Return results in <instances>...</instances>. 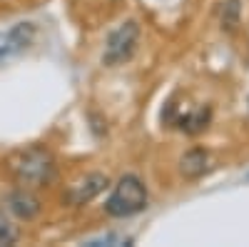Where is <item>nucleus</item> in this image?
Segmentation results:
<instances>
[{"label":"nucleus","instance_id":"1","mask_svg":"<svg viewBox=\"0 0 249 247\" xmlns=\"http://www.w3.org/2000/svg\"><path fill=\"white\" fill-rule=\"evenodd\" d=\"M10 172L25 188H45L57 177V162L53 152L43 145H30L13 152Z\"/></svg>","mask_w":249,"mask_h":247},{"label":"nucleus","instance_id":"2","mask_svg":"<svg viewBox=\"0 0 249 247\" xmlns=\"http://www.w3.org/2000/svg\"><path fill=\"white\" fill-rule=\"evenodd\" d=\"M147 210V188L137 175H122L115 185L112 195L105 202V212L110 217L124 220V217H135L140 212Z\"/></svg>","mask_w":249,"mask_h":247},{"label":"nucleus","instance_id":"3","mask_svg":"<svg viewBox=\"0 0 249 247\" xmlns=\"http://www.w3.org/2000/svg\"><path fill=\"white\" fill-rule=\"evenodd\" d=\"M140 43V23L137 20H124L115 30H110L105 40V50H102V65L117 68L130 63Z\"/></svg>","mask_w":249,"mask_h":247},{"label":"nucleus","instance_id":"4","mask_svg":"<svg viewBox=\"0 0 249 247\" xmlns=\"http://www.w3.org/2000/svg\"><path fill=\"white\" fill-rule=\"evenodd\" d=\"M37 35V28L30 20H20L10 30L0 33V65H8L10 60H15L18 55H23Z\"/></svg>","mask_w":249,"mask_h":247},{"label":"nucleus","instance_id":"5","mask_svg":"<svg viewBox=\"0 0 249 247\" xmlns=\"http://www.w3.org/2000/svg\"><path fill=\"white\" fill-rule=\"evenodd\" d=\"M110 185L107 175H102V172H90L85 177H80L77 182H72L65 197H62V202L70 205V208H82V205H88L92 202L100 192H105V188Z\"/></svg>","mask_w":249,"mask_h":247},{"label":"nucleus","instance_id":"6","mask_svg":"<svg viewBox=\"0 0 249 247\" xmlns=\"http://www.w3.org/2000/svg\"><path fill=\"white\" fill-rule=\"evenodd\" d=\"M5 205H8V210L18 217V220H25V222H30V220H35L37 215H40V210H43V205H40V200L30 192V190H15V192H10L8 195V200H5Z\"/></svg>","mask_w":249,"mask_h":247},{"label":"nucleus","instance_id":"7","mask_svg":"<svg viewBox=\"0 0 249 247\" xmlns=\"http://www.w3.org/2000/svg\"><path fill=\"white\" fill-rule=\"evenodd\" d=\"M179 170L187 180H197L210 170V152L204 148H192L179 157Z\"/></svg>","mask_w":249,"mask_h":247},{"label":"nucleus","instance_id":"8","mask_svg":"<svg viewBox=\"0 0 249 247\" xmlns=\"http://www.w3.org/2000/svg\"><path fill=\"white\" fill-rule=\"evenodd\" d=\"M210 117H212L210 108H197V110H190L187 115L177 117V125H179V130H184L187 135H197V133H202V130L207 128Z\"/></svg>","mask_w":249,"mask_h":247},{"label":"nucleus","instance_id":"9","mask_svg":"<svg viewBox=\"0 0 249 247\" xmlns=\"http://www.w3.org/2000/svg\"><path fill=\"white\" fill-rule=\"evenodd\" d=\"M85 247H127L132 245V237L122 235V232H107V235H100V237H92V240H85L82 242Z\"/></svg>","mask_w":249,"mask_h":247},{"label":"nucleus","instance_id":"10","mask_svg":"<svg viewBox=\"0 0 249 247\" xmlns=\"http://www.w3.org/2000/svg\"><path fill=\"white\" fill-rule=\"evenodd\" d=\"M18 228H15V225L3 215V212H0V247H8V245H15L18 242Z\"/></svg>","mask_w":249,"mask_h":247},{"label":"nucleus","instance_id":"11","mask_svg":"<svg viewBox=\"0 0 249 247\" xmlns=\"http://www.w3.org/2000/svg\"><path fill=\"white\" fill-rule=\"evenodd\" d=\"M237 15H239V0H227L224 13H222V25L227 30H232L237 25Z\"/></svg>","mask_w":249,"mask_h":247},{"label":"nucleus","instance_id":"12","mask_svg":"<svg viewBox=\"0 0 249 247\" xmlns=\"http://www.w3.org/2000/svg\"><path fill=\"white\" fill-rule=\"evenodd\" d=\"M247 177H249V175H247Z\"/></svg>","mask_w":249,"mask_h":247}]
</instances>
